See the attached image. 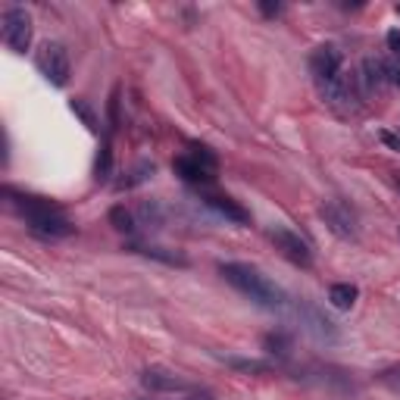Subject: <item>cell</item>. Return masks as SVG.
<instances>
[{"label": "cell", "instance_id": "cell-1", "mask_svg": "<svg viewBox=\"0 0 400 400\" xmlns=\"http://www.w3.org/2000/svg\"><path fill=\"white\" fill-rule=\"evenodd\" d=\"M222 276L232 288H238L244 297H250L254 303H260L266 310H276L285 303V294H281L279 285H272L263 272H256L254 266H244V263H225L222 266Z\"/></svg>", "mask_w": 400, "mask_h": 400}, {"label": "cell", "instance_id": "cell-2", "mask_svg": "<svg viewBox=\"0 0 400 400\" xmlns=\"http://www.w3.org/2000/svg\"><path fill=\"white\" fill-rule=\"evenodd\" d=\"M319 91H323V97H325V104L328 107H335L338 113H357L360 109V100H363V91H360V82L354 75H347V72H341V75H335V78H328V82L319 85Z\"/></svg>", "mask_w": 400, "mask_h": 400}, {"label": "cell", "instance_id": "cell-3", "mask_svg": "<svg viewBox=\"0 0 400 400\" xmlns=\"http://www.w3.org/2000/svg\"><path fill=\"white\" fill-rule=\"evenodd\" d=\"M35 66L41 69V75L50 85H57V88H63V85L69 82V53H66V47L57 41H47L41 50H38Z\"/></svg>", "mask_w": 400, "mask_h": 400}, {"label": "cell", "instance_id": "cell-4", "mask_svg": "<svg viewBox=\"0 0 400 400\" xmlns=\"http://www.w3.org/2000/svg\"><path fill=\"white\" fill-rule=\"evenodd\" d=\"M4 41L10 50L26 53L31 44V16L22 10V6H13L4 16Z\"/></svg>", "mask_w": 400, "mask_h": 400}, {"label": "cell", "instance_id": "cell-5", "mask_svg": "<svg viewBox=\"0 0 400 400\" xmlns=\"http://www.w3.org/2000/svg\"><path fill=\"white\" fill-rule=\"evenodd\" d=\"M310 72H313V78H316V85H323V82H328V78L341 75L344 72L341 50H338V47H332V44L316 47V50L310 53Z\"/></svg>", "mask_w": 400, "mask_h": 400}, {"label": "cell", "instance_id": "cell-6", "mask_svg": "<svg viewBox=\"0 0 400 400\" xmlns=\"http://www.w3.org/2000/svg\"><path fill=\"white\" fill-rule=\"evenodd\" d=\"M269 241H272V244H276L291 263H297V266H310V263H313L310 244L301 238V234H294L291 229H279V225H276V229H269Z\"/></svg>", "mask_w": 400, "mask_h": 400}, {"label": "cell", "instance_id": "cell-7", "mask_svg": "<svg viewBox=\"0 0 400 400\" xmlns=\"http://www.w3.org/2000/svg\"><path fill=\"white\" fill-rule=\"evenodd\" d=\"M325 225L341 238H357V213L344 200H328L323 207Z\"/></svg>", "mask_w": 400, "mask_h": 400}, {"label": "cell", "instance_id": "cell-8", "mask_svg": "<svg viewBox=\"0 0 400 400\" xmlns=\"http://www.w3.org/2000/svg\"><path fill=\"white\" fill-rule=\"evenodd\" d=\"M357 82H360V91H363V94H379V91L388 85V75H385V60H375V57L363 60V66H360Z\"/></svg>", "mask_w": 400, "mask_h": 400}, {"label": "cell", "instance_id": "cell-9", "mask_svg": "<svg viewBox=\"0 0 400 400\" xmlns=\"http://www.w3.org/2000/svg\"><path fill=\"white\" fill-rule=\"evenodd\" d=\"M172 169H175V175H182L185 182H191V185H210V182L216 178V169L203 166V163H200V160H194L191 153L178 156V160L172 163Z\"/></svg>", "mask_w": 400, "mask_h": 400}, {"label": "cell", "instance_id": "cell-10", "mask_svg": "<svg viewBox=\"0 0 400 400\" xmlns=\"http://www.w3.org/2000/svg\"><path fill=\"white\" fill-rule=\"evenodd\" d=\"M141 382H144V388L163 391V394H172V391H188V388H191L185 379H178V375L169 372V369H160V366L147 369L144 375H141Z\"/></svg>", "mask_w": 400, "mask_h": 400}, {"label": "cell", "instance_id": "cell-11", "mask_svg": "<svg viewBox=\"0 0 400 400\" xmlns=\"http://www.w3.org/2000/svg\"><path fill=\"white\" fill-rule=\"evenodd\" d=\"M28 229L38 234V238H50V241H57V238H69V234L75 232V225L69 222L63 213L57 216H44V219H35V222H28Z\"/></svg>", "mask_w": 400, "mask_h": 400}, {"label": "cell", "instance_id": "cell-12", "mask_svg": "<svg viewBox=\"0 0 400 400\" xmlns=\"http://www.w3.org/2000/svg\"><path fill=\"white\" fill-rule=\"evenodd\" d=\"M203 203H207L210 210H216L219 216L232 219V222H250V213L241 203H234L232 198H225V194H203Z\"/></svg>", "mask_w": 400, "mask_h": 400}, {"label": "cell", "instance_id": "cell-13", "mask_svg": "<svg viewBox=\"0 0 400 400\" xmlns=\"http://www.w3.org/2000/svg\"><path fill=\"white\" fill-rule=\"evenodd\" d=\"M357 297H360L357 285H347V281H341V285H332V291H328V301H332L338 310H350V307L357 303Z\"/></svg>", "mask_w": 400, "mask_h": 400}, {"label": "cell", "instance_id": "cell-14", "mask_svg": "<svg viewBox=\"0 0 400 400\" xmlns=\"http://www.w3.org/2000/svg\"><path fill=\"white\" fill-rule=\"evenodd\" d=\"M131 250H138V254H144V256H153V260H163V263H169V266H188V260L182 254H175V250H166V247H151V244H135Z\"/></svg>", "mask_w": 400, "mask_h": 400}, {"label": "cell", "instance_id": "cell-15", "mask_svg": "<svg viewBox=\"0 0 400 400\" xmlns=\"http://www.w3.org/2000/svg\"><path fill=\"white\" fill-rule=\"evenodd\" d=\"M303 316L310 319V325H307V332H313L316 338H335V328L328 319H323L319 313H313V310H303Z\"/></svg>", "mask_w": 400, "mask_h": 400}, {"label": "cell", "instance_id": "cell-16", "mask_svg": "<svg viewBox=\"0 0 400 400\" xmlns=\"http://www.w3.org/2000/svg\"><path fill=\"white\" fill-rule=\"evenodd\" d=\"M109 222H113L116 232H135V216L125 207H113L109 210Z\"/></svg>", "mask_w": 400, "mask_h": 400}, {"label": "cell", "instance_id": "cell-17", "mask_svg": "<svg viewBox=\"0 0 400 400\" xmlns=\"http://www.w3.org/2000/svg\"><path fill=\"white\" fill-rule=\"evenodd\" d=\"M151 175H153V163L144 160V163H138V166L129 172V178H122L119 188H135V185H141V182H147Z\"/></svg>", "mask_w": 400, "mask_h": 400}, {"label": "cell", "instance_id": "cell-18", "mask_svg": "<svg viewBox=\"0 0 400 400\" xmlns=\"http://www.w3.org/2000/svg\"><path fill=\"white\" fill-rule=\"evenodd\" d=\"M288 347H291V341H288L285 335H266V350H269V354L285 357V354H288Z\"/></svg>", "mask_w": 400, "mask_h": 400}, {"label": "cell", "instance_id": "cell-19", "mask_svg": "<svg viewBox=\"0 0 400 400\" xmlns=\"http://www.w3.org/2000/svg\"><path fill=\"white\" fill-rule=\"evenodd\" d=\"M94 172H97V182L109 175V144L100 147V156H97V166H94Z\"/></svg>", "mask_w": 400, "mask_h": 400}, {"label": "cell", "instance_id": "cell-20", "mask_svg": "<svg viewBox=\"0 0 400 400\" xmlns=\"http://www.w3.org/2000/svg\"><path fill=\"white\" fill-rule=\"evenodd\" d=\"M72 113H78V116H82L88 129H97V122H94V113H91V109L82 104V100H72Z\"/></svg>", "mask_w": 400, "mask_h": 400}, {"label": "cell", "instance_id": "cell-21", "mask_svg": "<svg viewBox=\"0 0 400 400\" xmlns=\"http://www.w3.org/2000/svg\"><path fill=\"white\" fill-rule=\"evenodd\" d=\"M385 75L388 85H400V60H385Z\"/></svg>", "mask_w": 400, "mask_h": 400}, {"label": "cell", "instance_id": "cell-22", "mask_svg": "<svg viewBox=\"0 0 400 400\" xmlns=\"http://www.w3.org/2000/svg\"><path fill=\"white\" fill-rule=\"evenodd\" d=\"M388 47L394 50V57L400 60V31H397V28H391V31H388Z\"/></svg>", "mask_w": 400, "mask_h": 400}, {"label": "cell", "instance_id": "cell-23", "mask_svg": "<svg viewBox=\"0 0 400 400\" xmlns=\"http://www.w3.org/2000/svg\"><path fill=\"white\" fill-rule=\"evenodd\" d=\"M382 141L388 147H394V151H400V135H394V131H382Z\"/></svg>", "mask_w": 400, "mask_h": 400}, {"label": "cell", "instance_id": "cell-24", "mask_svg": "<svg viewBox=\"0 0 400 400\" xmlns=\"http://www.w3.org/2000/svg\"><path fill=\"white\" fill-rule=\"evenodd\" d=\"M191 400H210V397H191Z\"/></svg>", "mask_w": 400, "mask_h": 400}]
</instances>
